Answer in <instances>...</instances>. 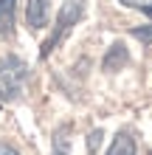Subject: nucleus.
Returning <instances> with one entry per match:
<instances>
[{
	"instance_id": "f257e3e1",
	"label": "nucleus",
	"mask_w": 152,
	"mask_h": 155,
	"mask_svg": "<svg viewBox=\"0 0 152 155\" xmlns=\"http://www.w3.org/2000/svg\"><path fill=\"white\" fill-rule=\"evenodd\" d=\"M25 76H28V65L20 57H0V102H14L23 93Z\"/></svg>"
},
{
	"instance_id": "f03ea898",
	"label": "nucleus",
	"mask_w": 152,
	"mask_h": 155,
	"mask_svg": "<svg viewBox=\"0 0 152 155\" xmlns=\"http://www.w3.org/2000/svg\"><path fill=\"white\" fill-rule=\"evenodd\" d=\"M79 17H82V3H79V0H65V6H62V12H59V17H57V28H53V34L48 37V42L42 45V51H40L42 57H48V54L57 48V42L76 25Z\"/></svg>"
},
{
	"instance_id": "7ed1b4c3",
	"label": "nucleus",
	"mask_w": 152,
	"mask_h": 155,
	"mask_svg": "<svg viewBox=\"0 0 152 155\" xmlns=\"http://www.w3.org/2000/svg\"><path fill=\"white\" fill-rule=\"evenodd\" d=\"M51 20V0H28V6H25V23H28V28H45Z\"/></svg>"
},
{
	"instance_id": "20e7f679",
	"label": "nucleus",
	"mask_w": 152,
	"mask_h": 155,
	"mask_svg": "<svg viewBox=\"0 0 152 155\" xmlns=\"http://www.w3.org/2000/svg\"><path fill=\"white\" fill-rule=\"evenodd\" d=\"M14 12L17 0H0V40H6L14 31Z\"/></svg>"
},
{
	"instance_id": "39448f33",
	"label": "nucleus",
	"mask_w": 152,
	"mask_h": 155,
	"mask_svg": "<svg viewBox=\"0 0 152 155\" xmlns=\"http://www.w3.org/2000/svg\"><path fill=\"white\" fill-rule=\"evenodd\" d=\"M135 138H132L130 133H118L113 138V144H110V150H107V155H135Z\"/></svg>"
},
{
	"instance_id": "423d86ee",
	"label": "nucleus",
	"mask_w": 152,
	"mask_h": 155,
	"mask_svg": "<svg viewBox=\"0 0 152 155\" xmlns=\"http://www.w3.org/2000/svg\"><path fill=\"white\" fill-rule=\"evenodd\" d=\"M124 62H127V48H124L121 42H115L110 51H107V57H104V71H118Z\"/></svg>"
},
{
	"instance_id": "0eeeda50",
	"label": "nucleus",
	"mask_w": 152,
	"mask_h": 155,
	"mask_svg": "<svg viewBox=\"0 0 152 155\" xmlns=\"http://www.w3.org/2000/svg\"><path fill=\"white\" fill-rule=\"evenodd\" d=\"M53 155H70V141H68V133L57 130V135H53Z\"/></svg>"
},
{
	"instance_id": "6e6552de",
	"label": "nucleus",
	"mask_w": 152,
	"mask_h": 155,
	"mask_svg": "<svg viewBox=\"0 0 152 155\" xmlns=\"http://www.w3.org/2000/svg\"><path fill=\"white\" fill-rule=\"evenodd\" d=\"M132 37L141 42H152V25H141V28H132Z\"/></svg>"
},
{
	"instance_id": "1a4fd4ad",
	"label": "nucleus",
	"mask_w": 152,
	"mask_h": 155,
	"mask_svg": "<svg viewBox=\"0 0 152 155\" xmlns=\"http://www.w3.org/2000/svg\"><path fill=\"white\" fill-rule=\"evenodd\" d=\"M130 8H141V12H152V0H121Z\"/></svg>"
},
{
	"instance_id": "9d476101",
	"label": "nucleus",
	"mask_w": 152,
	"mask_h": 155,
	"mask_svg": "<svg viewBox=\"0 0 152 155\" xmlns=\"http://www.w3.org/2000/svg\"><path fill=\"white\" fill-rule=\"evenodd\" d=\"M99 144H102V130H93L90 138H87V152H96V150H99Z\"/></svg>"
},
{
	"instance_id": "9b49d317",
	"label": "nucleus",
	"mask_w": 152,
	"mask_h": 155,
	"mask_svg": "<svg viewBox=\"0 0 152 155\" xmlns=\"http://www.w3.org/2000/svg\"><path fill=\"white\" fill-rule=\"evenodd\" d=\"M0 155H20V152H17V150H11L8 144H0Z\"/></svg>"
},
{
	"instance_id": "f8f14e48",
	"label": "nucleus",
	"mask_w": 152,
	"mask_h": 155,
	"mask_svg": "<svg viewBox=\"0 0 152 155\" xmlns=\"http://www.w3.org/2000/svg\"><path fill=\"white\" fill-rule=\"evenodd\" d=\"M147 14H152V12H147Z\"/></svg>"
}]
</instances>
